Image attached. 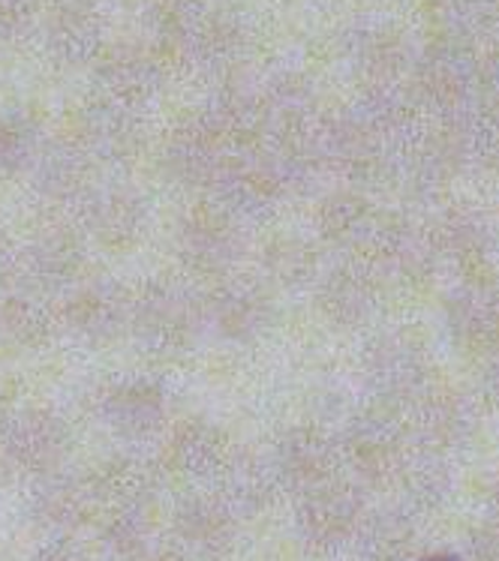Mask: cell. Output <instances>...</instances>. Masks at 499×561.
Wrapping results in <instances>:
<instances>
[{
    "label": "cell",
    "instance_id": "1",
    "mask_svg": "<svg viewBox=\"0 0 499 561\" xmlns=\"http://www.w3.org/2000/svg\"><path fill=\"white\" fill-rule=\"evenodd\" d=\"M34 561H84V559L79 556V550H72V547H64V543H58V547H48V550L39 552Z\"/></svg>",
    "mask_w": 499,
    "mask_h": 561
},
{
    "label": "cell",
    "instance_id": "2",
    "mask_svg": "<svg viewBox=\"0 0 499 561\" xmlns=\"http://www.w3.org/2000/svg\"><path fill=\"white\" fill-rule=\"evenodd\" d=\"M154 561H190L184 556V552H166V556H160V559H154Z\"/></svg>",
    "mask_w": 499,
    "mask_h": 561
}]
</instances>
